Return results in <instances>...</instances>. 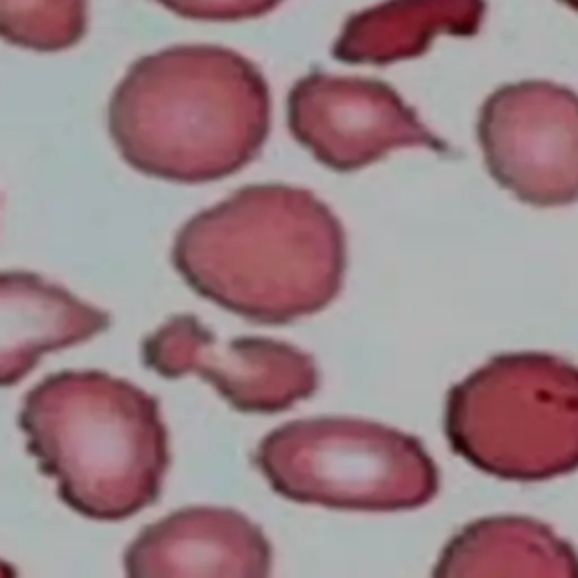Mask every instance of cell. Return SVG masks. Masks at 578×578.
<instances>
[{
    "mask_svg": "<svg viewBox=\"0 0 578 578\" xmlns=\"http://www.w3.org/2000/svg\"><path fill=\"white\" fill-rule=\"evenodd\" d=\"M172 262L196 294L224 309L258 323H289L337 298L346 235L312 192L251 186L183 224Z\"/></svg>",
    "mask_w": 578,
    "mask_h": 578,
    "instance_id": "cell-1",
    "label": "cell"
},
{
    "mask_svg": "<svg viewBox=\"0 0 578 578\" xmlns=\"http://www.w3.org/2000/svg\"><path fill=\"white\" fill-rule=\"evenodd\" d=\"M271 98L256 64L219 45L136 59L109 102L115 149L147 177L206 183L240 172L269 136Z\"/></svg>",
    "mask_w": 578,
    "mask_h": 578,
    "instance_id": "cell-2",
    "label": "cell"
},
{
    "mask_svg": "<svg viewBox=\"0 0 578 578\" xmlns=\"http://www.w3.org/2000/svg\"><path fill=\"white\" fill-rule=\"evenodd\" d=\"M18 420L32 456L84 517L124 519L158 497L167 432L143 389L100 371L57 373L28 393Z\"/></svg>",
    "mask_w": 578,
    "mask_h": 578,
    "instance_id": "cell-3",
    "label": "cell"
},
{
    "mask_svg": "<svg viewBox=\"0 0 578 578\" xmlns=\"http://www.w3.org/2000/svg\"><path fill=\"white\" fill-rule=\"evenodd\" d=\"M445 432L468 464L511 481L578 470V368L542 353L502 355L447 396Z\"/></svg>",
    "mask_w": 578,
    "mask_h": 578,
    "instance_id": "cell-4",
    "label": "cell"
},
{
    "mask_svg": "<svg viewBox=\"0 0 578 578\" xmlns=\"http://www.w3.org/2000/svg\"><path fill=\"white\" fill-rule=\"evenodd\" d=\"M256 466L287 500L343 511H407L438 493L418 438L357 418L287 423L258 445Z\"/></svg>",
    "mask_w": 578,
    "mask_h": 578,
    "instance_id": "cell-5",
    "label": "cell"
},
{
    "mask_svg": "<svg viewBox=\"0 0 578 578\" xmlns=\"http://www.w3.org/2000/svg\"><path fill=\"white\" fill-rule=\"evenodd\" d=\"M490 175L517 199L567 206L578 199V95L551 82H517L483 102L477 124Z\"/></svg>",
    "mask_w": 578,
    "mask_h": 578,
    "instance_id": "cell-6",
    "label": "cell"
},
{
    "mask_svg": "<svg viewBox=\"0 0 578 578\" xmlns=\"http://www.w3.org/2000/svg\"><path fill=\"white\" fill-rule=\"evenodd\" d=\"M143 362L170 379L199 375L228 404L249 413L285 411L319 387L317 366L303 350L260 337L224 343L192 314L172 317L149 334Z\"/></svg>",
    "mask_w": 578,
    "mask_h": 578,
    "instance_id": "cell-7",
    "label": "cell"
},
{
    "mask_svg": "<svg viewBox=\"0 0 578 578\" xmlns=\"http://www.w3.org/2000/svg\"><path fill=\"white\" fill-rule=\"evenodd\" d=\"M287 122L319 163L337 172L366 167L393 149H445L396 90L362 77L298 79L287 98Z\"/></svg>",
    "mask_w": 578,
    "mask_h": 578,
    "instance_id": "cell-8",
    "label": "cell"
},
{
    "mask_svg": "<svg viewBox=\"0 0 578 578\" xmlns=\"http://www.w3.org/2000/svg\"><path fill=\"white\" fill-rule=\"evenodd\" d=\"M124 572L134 578H260L271 572V547L242 513L192 506L147 526L126 549Z\"/></svg>",
    "mask_w": 578,
    "mask_h": 578,
    "instance_id": "cell-9",
    "label": "cell"
},
{
    "mask_svg": "<svg viewBox=\"0 0 578 578\" xmlns=\"http://www.w3.org/2000/svg\"><path fill=\"white\" fill-rule=\"evenodd\" d=\"M109 317L41 276L0 273V387L25 377L43 353L82 343Z\"/></svg>",
    "mask_w": 578,
    "mask_h": 578,
    "instance_id": "cell-10",
    "label": "cell"
},
{
    "mask_svg": "<svg viewBox=\"0 0 578 578\" xmlns=\"http://www.w3.org/2000/svg\"><path fill=\"white\" fill-rule=\"evenodd\" d=\"M483 18L485 0H384L346 20L334 57L360 66L413 59L443 34L472 37Z\"/></svg>",
    "mask_w": 578,
    "mask_h": 578,
    "instance_id": "cell-11",
    "label": "cell"
},
{
    "mask_svg": "<svg viewBox=\"0 0 578 578\" xmlns=\"http://www.w3.org/2000/svg\"><path fill=\"white\" fill-rule=\"evenodd\" d=\"M436 576H578L576 551L549 526L526 517H488L447 542Z\"/></svg>",
    "mask_w": 578,
    "mask_h": 578,
    "instance_id": "cell-12",
    "label": "cell"
},
{
    "mask_svg": "<svg viewBox=\"0 0 578 578\" xmlns=\"http://www.w3.org/2000/svg\"><path fill=\"white\" fill-rule=\"evenodd\" d=\"M88 30V0H0V41L34 52H61Z\"/></svg>",
    "mask_w": 578,
    "mask_h": 578,
    "instance_id": "cell-13",
    "label": "cell"
},
{
    "mask_svg": "<svg viewBox=\"0 0 578 578\" xmlns=\"http://www.w3.org/2000/svg\"><path fill=\"white\" fill-rule=\"evenodd\" d=\"M154 3L181 18L233 23L260 18L273 11L283 0H154Z\"/></svg>",
    "mask_w": 578,
    "mask_h": 578,
    "instance_id": "cell-14",
    "label": "cell"
},
{
    "mask_svg": "<svg viewBox=\"0 0 578 578\" xmlns=\"http://www.w3.org/2000/svg\"><path fill=\"white\" fill-rule=\"evenodd\" d=\"M9 574H14V570H11V567H7V565H3V562H0V576H9Z\"/></svg>",
    "mask_w": 578,
    "mask_h": 578,
    "instance_id": "cell-15",
    "label": "cell"
},
{
    "mask_svg": "<svg viewBox=\"0 0 578 578\" xmlns=\"http://www.w3.org/2000/svg\"><path fill=\"white\" fill-rule=\"evenodd\" d=\"M562 3H565V5H570L572 9H576V11H578V0H562Z\"/></svg>",
    "mask_w": 578,
    "mask_h": 578,
    "instance_id": "cell-16",
    "label": "cell"
}]
</instances>
